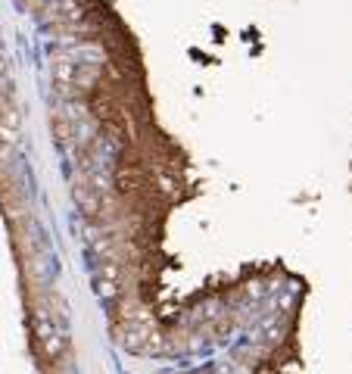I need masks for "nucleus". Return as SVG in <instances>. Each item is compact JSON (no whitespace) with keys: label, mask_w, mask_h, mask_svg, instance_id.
I'll return each mask as SVG.
<instances>
[{"label":"nucleus","mask_w":352,"mask_h":374,"mask_svg":"<svg viewBox=\"0 0 352 374\" xmlns=\"http://www.w3.org/2000/svg\"><path fill=\"white\" fill-rule=\"evenodd\" d=\"M159 187H162V193H169V197H175L178 193V181L175 178H169V175H159Z\"/></svg>","instance_id":"nucleus-1"}]
</instances>
